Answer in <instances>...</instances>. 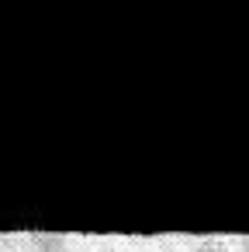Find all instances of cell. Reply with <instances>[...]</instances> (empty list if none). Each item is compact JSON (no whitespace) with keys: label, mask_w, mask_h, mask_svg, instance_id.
I'll return each instance as SVG.
<instances>
[]
</instances>
